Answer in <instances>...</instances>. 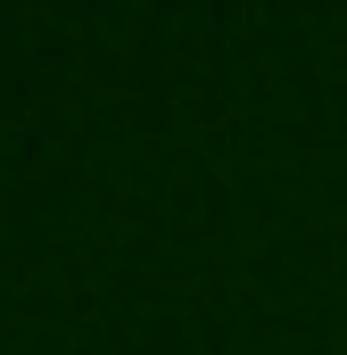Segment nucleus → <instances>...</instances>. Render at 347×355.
I'll use <instances>...</instances> for the list:
<instances>
[]
</instances>
